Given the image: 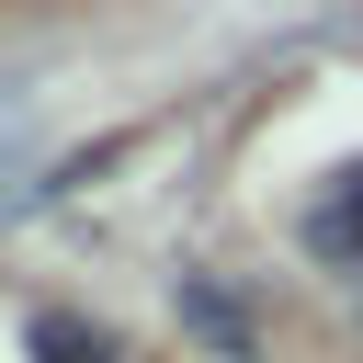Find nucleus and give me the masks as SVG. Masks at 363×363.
<instances>
[{
	"label": "nucleus",
	"mask_w": 363,
	"mask_h": 363,
	"mask_svg": "<svg viewBox=\"0 0 363 363\" xmlns=\"http://www.w3.org/2000/svg\"><path fill=\"white\" fill-rule=\"evenodd\" d=\"M306 250H318L329 272H363V159L318 182V204H306Z\"/></svg>",
	"instance_id": "1"
},
{
	"label": "nucleus",
	"mask_w": 363,
	"mask_h": 363,
	"mask_svg": "<svg viewBox=\"0 0 363 363\" xmlns=\"http://www.w3.org/2000/svg\"><path fill=\"white\" fill-rule=\"evenodd\" d=\"M182 318H193V329H204L227 363H250V352H261V340H250V306H238L216 272H182Z\"/></svg>",
	"instance_id": "2"
},
{
	"label": "nucleus",
	"mask_w": 363,
	"mask_h": 363,
	"mask_svg": "<svg viewBox=\"0 0 363 363\" xmlns=\"http://www.w3.org/2000/svg\"><path fill=\"white\" fill-rule=\"evenodd\" d=\"M23 352H34V363H125V352H113V340H102L91 318H57V306H45L34 329H23Z\"/></svg>",
	"instance_id": "3"
},
{
	"label": "nucleus",
	"mask_w": 363,
	"mask_h": 363,
	"mask_svg": "<svg viewBox=\"0 0 363 363\" xmlns=\"http://www.w3.org/2000/svg\"><path fill=\"white\" fill-rule=\"evenodd\" d=\"M23 193H34V182H23V170H0V216H11V204H23Z\"/></svg>",
	"instance_id": "4"
}]
</instances>
